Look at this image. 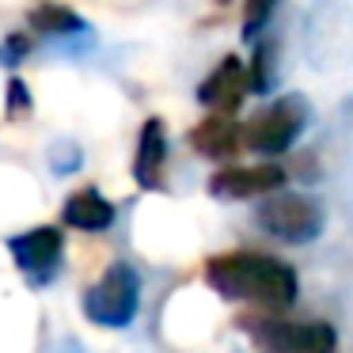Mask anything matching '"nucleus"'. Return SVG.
I'll return each instance as SVG.
<instances>
[{"label":"nucleus","instance_id":"1","mask_svg":"<svg viewBox=\"0 0 353 353\" xmlns=\"http://www.w3.org/2000/svg\"><path fill=\"white\" fill-rule=\"evenodd\" d=\"M205 285L224 300H243L262 312H281L296 300V270L266 251H224L205 259Z\"/></svg>","mask_w":353,"mask_h":353},{"label":"nucleus","instance_id":"2","mask_svg":"<svg viewBox=\"0 0 353 353\" xmlns=\"http://www.w3.org/2000/svg\"><path fill=\"white\" fill-rule=\"evenodd\" d=\"M236 323L259 353H338V334L323 319L292 323L274 312H243Z\"/></svg>","mask_w":353,"mask_h":353},{"label":"nucleus","instance_id":"3","mask_svg":"<svg viewBox=\"0 0 353 353\" xmlns=\"http://www.w3.org/2000/svg\"><path fill=\"white\" fill-rule=\"evenodd\" d=\"M80 307H84V319L95 323V327L125 330L137 319V307H141L137 270H133L130 262H110L99 274V281L88 285V292L80 296Z\"/></svg>","mask_w":353,"mask_h":353},{"label":"nucleus","instance_id":"4","mask_svg":"<svg viewBox=\"0 0 353 353\" xmlns=\"http://www.w3.org/2000/svg\"><path fill=\"white\" fill-rule=\"evenodd\" d=\"M307 122H312L307 99L296 92H289V95H281V99L266 103V107L243 125V148H251V152H259V156H281L300 141V133L307 130Z\"/></svg>","mask_w":353,"mask_h":353},{"label":"nucleus","instance_id":"5","mask_svg":"<svg viewBox=\"0 0 353 353\" xmlns=\"http://www.w3.org/2000/svg\"><path fill=\"white\" fill-rule=\"evenodd\" d=\"M323 205L307 194L277 190L259 205V224L266 236L281 239V243H312L323 232Z\"/></svg>","mask_w":353,"mask_h":353},{"label":"nucleus","instance_id":"6","mask_svg":"<svg viewBox=\"0 0 353 353\" xmlns=\"http://www.w3.org/2000/svg\"><path fill=\"white\" fill-rule=\"evenodd\" d=\"M8 254L16 262V270L31 285H50L57 277V270H61V259H65V236L54 224H39V228H27L19 236H12Z\"/></svg>","mask_w":353,"mask_h":353},{"label":"nucleus","instance_id":"7","mask_svg":"<svg viewBox=\"0 0 353 353\" xmlns=\"http://www.w3.org/2000/svg\"><path fill=\"white\" fill-rule=\"evenodd\" d=\"M285 168L277 163H254V168H239V163H224L209 175V194L221 201H247V198H270L285 186Z\"/></svg>","mask_w":353,"mask_h":353},{"label":"nucleus","instance_id":"8","mask_svg":"<svg viewBox=\"0 0 353 353\" xmlns=\"http://www.w3.org/2000/svg\"><path fill=\"white\" fill-rule=\"evenodd\" d=\"M247 95H251V80H247V65L239 57H221L213 72L198 84V103L209 114H236Z\"/></svg>","mask_w":353,"mask_h":353},{"label":"nucleus","instance_id":"9","mask_svg":"<svg viewBox=\"0 0 353 353\" xmlns=\"http://www.w3.org/2000/svg\"><path fill=\"white\" fill-rule=\"evenodd\" d=\"M163 175H168V125L160 118H148L137 133L133 179L141 190H163Z\"/></svg>","mask_w":353,"mask_h":353},{"label":"nucleus","instance_id":"10","mask_svg":"<svg viewBox=\"0 0 353 353\" xmlns=\"http://www.w3.org/2000/svg\"><path fill=\"white\" fill-rule=\"evenodd\" d=\"M190 148L198 156H205V160L228 163L232 156L243 148V125L232 114H209L190 130Z\"/></svg>","mask_w":353,"mask_h":353},{"label":"nucleus","instance_id":"11","mask_svg":"<svg viewBox=\"0 0 353 353\" xmlns=\"http://www.w3.org/2000/svg\"><path fill=\"white\" fill-rule=\"evenodd\" d=\"M114 216H118V209L110 205L95 186L72 190L69 198H65V205H61V221L69 224V228H77V232H107L110 224H114Z\"/></svg>","mask_w":353,"mask_h":353},{"label":"nucleus","instance_id":"12","mask_svg":"<svg viewBox=\"0 0 353 353\" xmlns=\"http://www.w3.org/2000/svg\"><path fill=\"white\" fill-rule=\"evenodd\" d=\"M247 80H251L254 95H270L277 80V42L274 39H259L254 42V57L247 65Z\"/></svg>","mask_w":353,"mask_h":353},{"label":"nucleus","instance_id":"13","mask_svg":"<svg viewBox=\"0 0 353 353\" xmlns=\"http://www.w3.org/2000/svg\"><path fill=\"white\" fill-rule=\"evenodd\" d=\"M27 19H31V27L39 34H72V31H80L77 12H69L65 4H57V0H42Z\"/></svg>","mask_w":353,"mask_h":353},{"label":"nucleus","instance_id":"14","mask_svg":"<svg viewBox=\"0 0 353 353\" xmlns=\"http://www.w3.org/2000/svg\"><path fill=\"white\" fill-rule=\"evenodd\" d=\"M277 12V0H247L243 4V34L251 42L262 39V31L270 27V16Z\"/></svg>","mask_w":353,"mask_h":353},{"label":"nucleus","instance_id":"15","mask_svg":"<svg viewBox=\"0 0 353 353\" xmlns=\"http://www.w3.org/2000/svg\"><path fill=\"white\" fill-rule=\"evenodd\" d=\"M8 107H12V114H27V110H31V99L23 95V84H19V80L8 84Z\"/></svg>","mask_w":353,"mask_h":353},{"label":"nucleus","instance_id":"16","mask_svg":"<svg viewBox=\"0 0 353 353\" xmlns=\"http://www.w3.org/2000/svg\"><path fill=\"white\" fill-rule=\"evenodd\" d=\"M216 4H228V0H216Z\"/></svg>","mask_w":353,"mask_h":353}]
</instances>
